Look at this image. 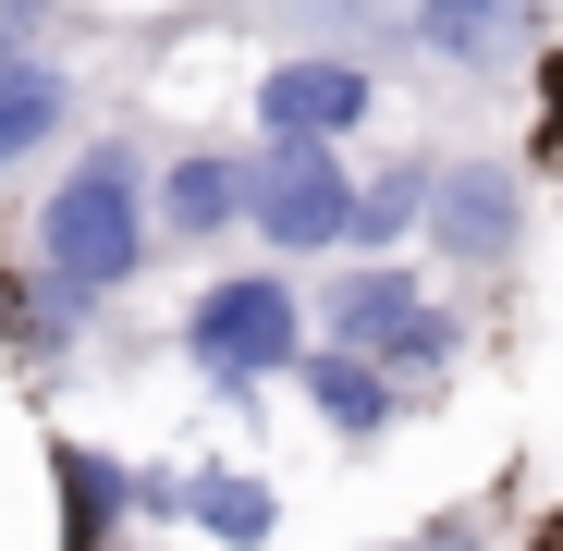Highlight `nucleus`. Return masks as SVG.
<instances>
[{
  "mask_svg": "<svg viewBox=\"0 0 563 551\" xmlns=\"http://www.w3.org/2000/svg\"><path fill=\"white\" fill-rule=\"evenodd\" d=\"M147 184H135V147H86L74 172H62V197L37 209V257H49V283H74V295H111V283H135V257H147Z\"/></svg>",
  "mask_w": 563,
  "mask_h": 551,
  "instance_id": "obj_1",
  "label": "nucleus"
},
{
  "mask_svg": "<svg viewBox=\"0 0 563 551\" xmlns=\"http://www.w3.org/2000/svg\"><path fill=\"white\" fill-rule=\"evenodd\" d=\"M245 221L269 245H343L355 233V172L331 159V135H269V159H245Z\"/></svg>",
  "mask_w": 563,
  "mask_h": 551,
  "instance_id": "obj_2",
  "label": "nucleus"
},
{
  "mask_svg": "<svg viewBox=\"0 0 563 551\" xmlns=\"http://www.w3.org/2000/svg\"><path fill=\"white\" fill-rule=\"evenodd\" d=\"M295 331H307V307L269 283V269H245V283H209L197 295V319H184V355L209 367V381H269V367H295Z\"/></svg>",
  "mask_w": 563,
  "mask_h": 551,
  "instance_id": "obj_3",
  "label": "nucleus"
},
{
  "mask_svg": "<svg viewBox=\"0 0 563 551\" xmlns=\"http://www.w3.org/2000/svg\"><path fill=\"white\" fill-rule=\"evenodd\" d=\"M429 233L453 245V257H515V233H527V184L515 172H490V159H465V172H441L429 184Z\"/></svg>",
  "mask_w": 563,
  "mask_h": 551,
  "instance_id": "obj_4",
  "label": "nucleus"
},
{
  "mask_svg": "<svg viewBox=\"0 0 563 551\" xmlns=\"http://www.w3.org/2000/svg\"><path fill=\"white\" fill-rule=\"evenodd\" d=\"M367 99H380V86H367V62H282L269 86H257V123L269 135H355L367 123Z\"/></svg>",
  "mask_w": 563,
  "mask_h": 551,
  "instance_id": "obj_5",
  "label": "nucleus"
},
{
  "mask_svg": "<svg viewBox=\"0 0 563 551\" xmlns=\"http://www.w3.org/2000/svg\"><path fill=\"white\" fill-rule=\"evenodd\" d=\"M539 37V0H417V49L465 62V74H503Z\"/></svg>",
  "mask_w": 563,
  "mask_h": 551,
  "instance_id": "obj_6",
  "label": "nucleus"
},
{
  "mask_svg": "<svg viewBox=\"0 0 563 551\" xmlns=\"http://www.w3.org/2000/svg\"><path fill=\"white\" fill-rule=\"evenodd\" d=\"M135 503H172V515H197V527H209V539H233V551H257V539H269V515H282V503H269V478H233V466H197V478H147Z\"/></svg>",
  "mask_w": 563,
  "mask_h": 551,
  "instance_id": "obj_7",
  "label": "nucleus"
},
{
  "mask_svg": "<svg viewBox=\"0 0 563 551\" xmlns=\"http://www.w3.org/2000/svg\"><path fill=\"white\" fill-rule=\"evenodd\" d=\"M62 111H74V86H62V62L37 49V62H0V172H13L25 147H49L62 135Z\"/></svg>",
  "mask_w": 563,
  "mask_h": 551,
  "instance_id": "obj_8",
  "label": "nucleus"
},
{
  "mask_svg": "<svg viewBox=\"0 0 563 551\" xmlns=\"http://www.w3.org/2000/svg\"><path fill=\"white\" fill-rule=\"evenodd\" d=\"M417 307L429 295L405 283V269H343V283H331V343H393Z\"/></svg>",
  "mask_w": 563,
  "mask_h": 551,
  "instance_id": "obj_9",
  "label": "nucleus"
},
{
  "mask_svg": "<svg viewBox=\"0 0 563 551\" xmlns=\"http://www.w3.org/2000/svg\"><path fill=\"white\" fill-rule=\"evenodd\" d=\"M307 405H319V417H331L343 441H367V429H380V417H393V381H380V367H367L355 343H331V355L307 367Z\"/></svg>",
  "mask_w": 563,
  "mask_h": 551,
  "instance_id": "obj_10",
  "label": "nucleus"
},
{
  "mask_svg": "<svg viewBox=\"0 0 563 551\" xmlns=\"http://www.w3.org/2000/svg\"><path fill=\"white\" fill-rule=\"evenodd\" d=\"M159 209H172V233H221L233 209H245V159H172V184H159Z\"/></svg>",
  "mask_w": 563,
  "mask_h": 551,
  "instance_id": "obj_11",
  "label": "nucleus"
},
{
  "mask_svg": "<svg viewBox=\"0 0 563 551\" xmlns=\"http://www.w3.org/2000/svg\"><path fill=\"white\" fill-rule=\"evenodd\" d=\"M405 221H429V172H393V184H355V245H393Z\"/></svg>",
  "mask_w": 563,
  "mask_h": 551,
  "instance_id": "obj_12",
  "label": "nucleus"
},
{
  "mask_svg": "<svg viewBox=\"0 0 563 551\" xmlns=\"http://www.w3.org/2000/svg\"><path fill=\"white\" fill-rule=\"evenodd\" d=\"M62 478H74V527H86V539H99V527H111V503H123V478L99 466V453H74V466H62Z\"/></svg>",
  "mask_w": 563,
  "mask_h": 551,
  "instance_id": "obj_13",
  "label": "nucleus"
},
{
  "mask_svg": "<svg viewBox=\"0 0 563 551\" xmlns=\"http://www.w3.org/2000/svg\"><path fill=\"white\" fill-rule=\"evenodd\" d=\"M49 13H62V0H0V62H37L49 49Z\"/></svg>",
  "mask_w": 563,
  "mask_h": 551,
  "instance_id": "obj_14",
  "label": "nucleus"
},
{
  "mask_svg": "<svg viewBox=\"0 0 563 551\" xmlns=\"http://www.w3.org/2000/svg\"><path fill=\"white\" fill-rule=\"evenodd\" d=\"M417 551H465V539H417Z\"/></svg>",
  "mask_w": 563,
  "mask_h": 551,
  "instance_id": "obj_15",
  "label": "nucleus"
}]
</instances>
